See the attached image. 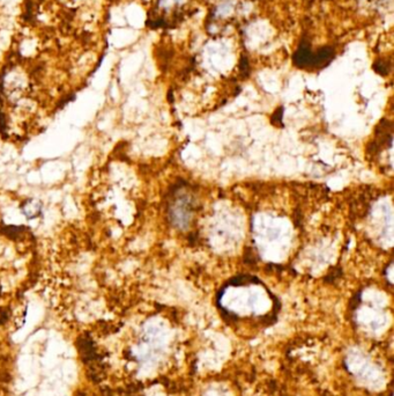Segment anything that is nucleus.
<instances>
[{"mask_svg": "<svg viewBox=\"0 0 394 396\" xmlns=\"http://www.w3.org/2000/svg\"><path fill=\"white\" fill-rule=\"evenodd\" d=\"M389 65H387L384 60H377L375 63V70L380 74H386L389 72Z\"/></svg>", "mask_w": 394, "mask_h": 396, "instance_id": "1", "label": "nucleus"}]
</instances>
